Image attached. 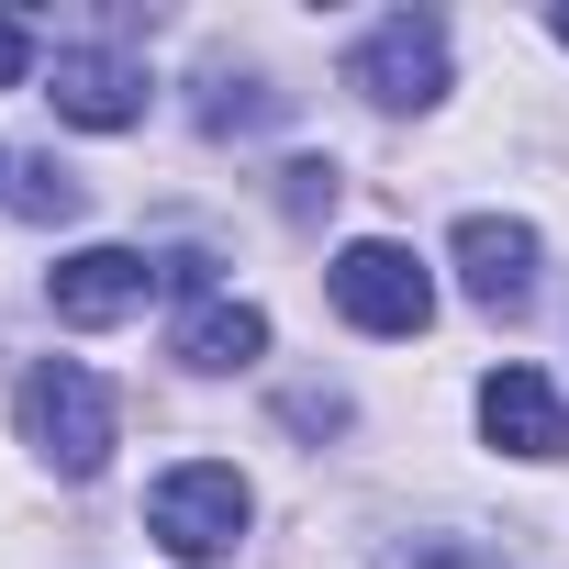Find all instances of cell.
<instances>
[{
    "instance_id": "obj_6",
    "label": "cell",
    "mask_w": 569,
    "mask_h": 569,
    "mask_svg": "<svg viewBox=\"0 0 569 569\" xmlns=\"http://www.w3.org/2000/svg\"><path fill=\"white\" fill-rule=\"evenodd\" d=\"M46 101L68 112V123H90V134H123V123H146V68L134 57H112V46H57V68H46Z\"/></svg>"
},
{
    "instance_id": "obj_4",
    "label": "cell",
    "mask_w": 569,
    "mask_h": 569,
    "mask_svg": "<svg viewBox=\"0 0 569 569\" xmlns=\"http://www.w3.org/2000/svg\"><path fill=\"white\" fill-rule=\"evenodd\" d=\"M347 90H358L369 112H425V101L447 90V23H436V12H391V23H369L358 57H347Z\"/></svg>"
},
{
    "instance_id": "obj_3",
    "label": "cell",
    "mask_w": 569,
    "mask_h": 569,
    "mask_svg": "<svg viewBox=\"0 0 569 569\" xmlns=\"http://www.w3.org/2000/svg\"><path fill=\"white\" fill-rule=\"evenodd\" d=\"M246 480L223 469V458H190V469H168L157 491H146V525H157V547L168 558H190V569H212V558H234V536H246Z\"/></svg>"
},
{
    "instance_id": "obj_10",
    "label": "cell",
    "mask_w": 569,
    "mask_h": 569,
    "mask_svg": "<svg viewBox=\"0 0 569 569\" xmlns=\"http://www.w3.org/2000/svg\"><path fill=\"white\" fill-rule=\"evenodd\" d=\"M79 201H90L79 168H57V157H23V168H12V212H23V223H79Z\"/></svg>"
},
{
    "instance_id": "obj_5",
    "label": "cell",
    "mask_w": 569,
    "mask_h": 569,
    "mask_svg": "<svg viewBox=\"0 0 569 569\" xmlns=\"http://www.w3.org/2000/svg\"><path fill=\"white\" fill-rule=\"evenodd\" d=\"M146 291H157V257H134V246H79L46 268L57 325H123V313H146Z\"/></svg>"
},
{
    "instance_id": "obj_13",
    "label": "cell",
    "mask_w": 569,
    "mask_h": 569,
    "mask_svg": "<svg viewBox=\"0 0 569 569\" xmlns=\"http://www.w3.org/2000/svg\"><path fill=\"white\" fill-rule=\"evenodd\" d=\"M279 413H291L302 436H336V425H347V391H291V402H279Z\"/></svg>"
},
{
    "instance_id": "obj_12",
    "label": "cell",
    "mask_w": 569,
    "mask_h": 569,
    "mask_svg": "<svg viewBox=\"0 0 569 569\" xmlns=\"http://www.w3.org/2000/svg\"><path fill=\"white\" fill-rule=\"evenodd\" d=\"M279 212H291V223H313V212H336V168H279Z\"/></svg>"
},
{
    "instance_id": "obj_15",
    "label": "cell",
    "mask_w": 569,
    "mask_h": 569,
    "mask_svg": "<svg viewBox=\"0 0 569 569\" xmlns=\"http://www.w3.org/2000/svg\"><path fill=\"white\" fill-rule=\"evenodd\" d=\"M0 201H12V157H0Z\"/></svg>"
},
{
    "instance_id": "obj_8",
    "label": "cell",
    "mask_w": 569,
    "mask_h": 569,
    "mask_svg": "<svg viewBox=\"0 0 569 569\" xmlns=\"http://www.w3.org/2000/svg\"><path fill=\"white\" fill-rule=\"evenodd\" d=\"M480 436L502 458H569V402L547 391V369H491L480 380Z\"/></svg>"
},
{
    "instance_id": "obj_14",
    "label": "cell",
    "mask_w": 569,
    "mask_h": 569,
    "mask_svg": "<svg viewBox=\"0 0 569 569\" xmlns=\"http://www.w3.org/2000/svg\"><path fill=\"white\" fill-rule=\"evenodd\" d=\"M23 68H34V34H23V23H12V12H0V90H12V79H23Z\"/></svg>"
},
{
    "instance_id": "obj_9",
    "label": "cell",
    "mask_w": 569,
    "mask_h": 569,
    "mask_svg": "<svg viewBox=\"0 0 569 569\" xmlns=\"http://www.w3.org/2000/svg\"><path fill=\"white\" fill-rule=\"evenodd\" d=\"M257 358H268V313L257 302H201L179 325V369H212L223 380V369H257Z\"/></svg>"
},
{
    "instance_id": "obj_16",
    "label": "cell",
    "mask_w": 569,
    "mask_h": 569,
    "mask_svg": "<svg viewBox=\"0 0 569 569\" xmlns=\"http://www.w3.org/2000/svg\"><path fill=\"white\" fill-rule=\"evenodd\" d=\"M547 34H558V46H569V12H558V23H547Z\"/></svg>"
},
{
    "instance_id": "obj_1",
    "label": "cell",
    "mask_w": 569,
    "mask_h": 569,
    "mask_svg": "<svg viewBox=\"0 0 569 569\" xmlns=\"http://www.w3.org/2000/svg\"><path fill=\"white\" fill-rule=\"evenodd\" d=\"M12 402H23V447H46L68 480H90V469L123 447V402H112V380L79 369V358H34Z\"/></svg>"
},
{
    "instance_id": "obj_7",
    "label": "cell",
    "mask_w": 569,
    "mask_h": 569,
    "mask_svg": "<svg viewBox=\"0 0 569 569\" xmlns=\"http://www.w3.org/2000/svg\"><path fill=\"white\" fill-rule=\"evenodd\" d=\"M458 291H469L480 313H525V302H536V223L469 212V223H458Z\"/></svg>"
},
{
    "instance_id": "obj_2",
    "label": "cell",
    "mask_w": 569,
    "mask_h": 569,
    "mask_svg": "<svg viewBox=\"0 0 569 569\" xmlns=\"http://www.w3.org/2000/svg\"><path fill=\"white\" fill-rule=\"evenodd\" d=\"M325 291H336V313H347L358 336H425V325H436V279H425V257L391 246V234H358V246L325 268Z\"/></svg>"
},
{
    "instance_id": "obj_11",
    "label": "cell",
    "mask_w": 569,
    "mask_h": 569,
    "mask_svg": "<svg viewBox=\"0 0 569 569\" xmlns=\"http://www.w3.org/2000/svg\"><path fill=\"white\" fill-rule=\"evenodd\" d=\"M380 569H525V558H502L491 536H391Z\"/></svg>"
}]
</instances>
